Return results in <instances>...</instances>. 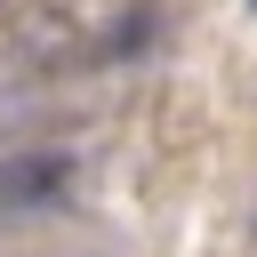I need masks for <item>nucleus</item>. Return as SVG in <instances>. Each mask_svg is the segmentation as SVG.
Returning a JSON list of instances; mask_svg holds the SVG:
<instances>
[]
</instances>
